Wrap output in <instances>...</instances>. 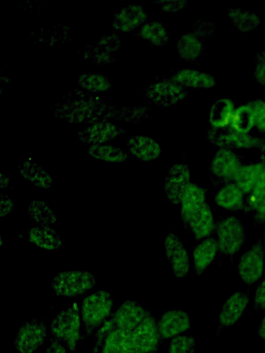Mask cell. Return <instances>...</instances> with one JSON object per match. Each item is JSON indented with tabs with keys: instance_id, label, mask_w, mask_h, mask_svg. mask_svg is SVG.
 Here are the masks:
<instances>
[{
	"instance_id": "obj_1",
	"label": "cell",
	"mask_w": 265,
	"mask_h": 353,
	"mask_svg": "<svg viewBox=\"0 0 265 353\" xmlns=\"http://www.w3.org/2000/svg\"><path fill=\"white\" fill-rule=\"evenodd\" d=\"M148 310L136 301L127 300L111 313L95 333V343L92 353H97L103 341L111 332L125 329L132 330L144 319Z\"/></svg>"
},
{
	"instance_id": "obj_2",
	"label": "cell",
	"mask_w": 265,
	"mask_h": 353,
	"mask_svg": "<svg viewBox=\"0 0 265 353\" xmlns=\"http://www.w3.org/2000/svg\"><path fill=\"white\" fill-rule=\"evenodd\" d=\"M110 106L93 97H79L61 103L56 116L70 123H93L103 120Z\"/></svg>"
},
{
	"instance_id": "obj_3",
	"label": "cell",
	"mask_w": 265,
	"mask_h": 353,
	"mask_svg": "<svg viewBox=\"0 0 265 353\" xmlns=\"http://www.w3.org/2000/svg\"><path fill=\"white\" fill-rule=\"evenodd\" d=\"M112 305V294L105 289L98 290L84 297L81 315L86 336H90L97 327L103 324L110 314Z\"/></svg>"
},
{
	"instance_id": "obj_4",
	"label": "cell",
	"mask_w": 265,
	"mask_h": 353,
	"mask_svg": "<svg viewBox=\"0 0 265 353\" xmlns=\"http://www.w3.org/2000/svg\"><path fill=\"white\" fill-rule=\"evenodd\" d=\"M214 232L218 252L224 256H231L236 254L246 238L243 223L234 216L217 218L215 220Z\"/></svg>"
},
{
	"instance_id": "obj_5",
	"label": "cell",
	"mask_w": 265,
	"mask_h": 353,
	"mask_svg": "<svg viewBox=\"0 0 265 353\" xmlns=\"http://www.w3.org/2000/svg\"><path fill=\"white\" fill-rule=\"evenodd\" d=\"M50 330L52 336L63 342L68 350L76 351L81 339V319L77 303L60 311L52 320Z\"/></svg>"
},
{
	"instance_id": "obj_6",
	"label": "cell",
	"mask_w": 265,
	"mask_h": 353,
	"mask_svg": "<svg viewBox=\"0 0 265 353\" xmlns=\"http://www.w3.org/2000/svg\"><path fill=\"white\" fill-rule=\"evenodd\" d=\"M96 284L95 275L86 270L61 271L50 282L53 292L59 296H77L86 293Z\"/></svg>"
},
{
	"instance_id": "obj_7",
	"label": "cell",
	"mask_w": 265,
	"mask_h": 353,
	"mask_svg": "<svg viewBox=\"0 0 265 353\" xmlns=\"http://www.w3.org/2000/svg\"><path fill=\"white\" fill-rule=\"evenodd\" d=\"M206 138L212 144L219 148L259 150L265 152V137H254L249 134L235 131L229 126L224 128L210 127Z\"/></svg>"
},
{
	"instance_id": "obj_8",
	"label": "cell",
	"mask_w": 265,
	"mask_h": 353,
	"mask_svg": "<svg viewBox=\"0 0 265 353\" xmlns=\"http://www.w3.org/2000/svg\"><path fill=\"white\" fill-rule=\"evenodd\" d=\"M243 158L233 150L219 148L209 166L210 181L214 186L232 183L239 168Z\"/></svg>"
},
{
	"instance_id": "obj_9",
	"label": "cell",
	"mask_w": 265,
	"mask_h": 353,
	"mask_svg": "<svg viewBox=\"0 0 265 353\" xmlns=\"http://www.w3.org/2000/svg\"><path fill=\"white\" fill-rule=\"evenodd\" d=\"M47 324L43 319H32L20 325L14 338V348L19 353H33L44 343Z\"/></svg>"
},
{
	"instance_id": "obj_10",
	"label": "cell",
	"mask_w": 265,
	"mask_h": 353,
	"mask_svg": "<svg viewBox=\"0 0 265 353\" xmlns=\"http://www.w3.org/2000/svg\"><path fill=\"white\" fill-rule=\"evenodd\" d=\"M265 247L259 239L241 256L238 264V273L246 285H251L263 275L264 269Z\"/></svg>"
},
{
	"instance_id": "obj_11",
	"label": "cell",
	"mask_w": 265,
	"mask_h": 353,
	"mask_svg": "<svg viewBox=\"0 0 265 353\" xmlns=\"http://www.w3.org/2000/svg\"><path fill=\"white\" fill-rule=\"evenodd\" d=\"M132 347L141 353H159L161 341L155 318L148 311L141 322L132 330Z\"/></svg>"
},
{
	"instance_id": "obj_12",
	"label": "cell",
	"mask_w": 265,
	"mask_h": 353,
	"mask_svg": "<svg viewBox=\"0 0 265 353\" xmlns=\"http://www.w3.org/2000/svg\"><path fill=\"white\" fill-rule=\"evenodd\" d=\"M145 94L155 104L169 107L184 99L188 95V91L170 78L149 85L145 90Z\"/></svg>"
},
{
	"instance_id": "obj_13",
	"label": "cell",
	"mask_w": 265,
	"mask_h": 353,
	"mask_svg": "<svg viewBox=\"0 0 265 353\" xmlns=\"http://www.w3.org/2000/svg\"><path fill=\"white\" fill-rule=\"evenodd\" d=\"M190 170L185 163H177L172 165L164 179V192L173 204L180 203L181 197L190 183Z\"/></svg>"
},
{
	"instance_id": "obj_14",
	"label": "cell",
	"mask_w": 265,
	"mask_h": 353,
	"mask_svg": "<svg viewBox=\"0 0 265 353\" xmlns=\"http://www.w3.org/2000/svg\"><path fill=\"white\" fill-rule=\"evenodd\" d=\"M163 245L174 275L179 279L184 277L190 270V263L182 242L174 233L169 232L165 236Z\"/></svg>"
},
{
	"instance_id": "obj_15",
	"label": "cell",
	"mask_w": 265,
	"mask_h": 353,
	"mask_svg": "<svg viewBox=\"0 0 265 353\" xmlns=\"http://www.w3.org/2000/svg\"><path fill=\"white\" fill-rule=\"evenodd\" d=\"M124 133L125 130L110 121L103 119L81 129L77 136L81 142L92 145L108 143Z\"/></svg>"
},
{
	"instance_id": "obj_16",
	"label": "cell",
	"mask_w": 265,
	"mask_h": 353,
	"mask_svg": "<svg viewBox=\"0 0 265 353\" xmlns=\"http://www.w3.org/2000/svg\"><path fill=\"white\" fill-rule=\"evenodd\" d=\"M148 14L141 5L128 4L115 13L112 26L116 31L130 33L140 28L148 21Z\"/></svg>"
},
{
	"instance_id": "obj_17",
	"label": "cell",
	"mask_w": 265,
	"mask_h": 353,
	"mask_svg": "<svg viewBox=\"0 0 265 353\" xmlns=\"http://www.w3.org/2000/svg\"><path fill=\"white\" fill-rule=\"evenodd\" d=\"M157 327L162 341L188 330L190 327V319L187 312L181 310H172L163 313Z\"/></svg>"
},
{
	"instance_id": "obj_18",
	"label": "cell",
	"mask_w": 265,
	"mask_h": 353,
	"mask_svg": "<svg viewBox=\"0 0 265 353\" xmlns=\"http://www.w3.org/2000/svg\"><path fill=\"white\" fill-rule=\"evenodd\" d=\"M249 303L247 292L237 291L225 301L219 316V329L230 326L237 321Z\"/></svg>"
},
{
	"instance_id": "obj_19",
	"label": "cell",
	"mask_w": 265,
	"mask_h": 353,
	"mask_svg": "<svg viewBox=\"0 0 265 353\" xmlns=\"http://www.w3.org/2000/svg\"><path fill=\"white\" fill-rule=\"evenodd\" d=\"M127 146L130 154L137 159L148 162L158 159L161 148L153 138L146 135H134L128 142Z\"/></svg>"
},
{
	"instance_id": "obj_20",
	"label": "cell",
	"mask_w": 265,
	"mask_h": 353,
	"mask_svg": "<svg viewBox=\"0 0 265 353\" xmlns=\"http://www.w3.org/2000/svg\"><path fill=\"white\" fill-rule=\"evenodd\" d=\"M206 202L204 190L199 185L190 183L184 192L181 201L180 217L186 230L192 216Z\"/></svg>"
},
{
	"instance_id": "obj_21",
	"label": "cell",
	"mask_w": 265,
	"mask_h": 353,
	"mask_svg": "<svg viewBox=\"0 0 265 353\" xmlns=\"http://www.w3.org/2000/svg\"><path fill=\"white\" fill-rule=\"evenodd\" d=\"M171 79L186 89H209L213 88L216 83V79L212 74L190 68L178 70Z\"/></svg>"
},
{
	"instance_id": "obj_22",
	"label": "cell",
	"mask_w": 265,
	"mask_h": 353,
	"mask_svg": "<svg viewBox=\"0 0 265 353\" xmlns=\"http://www.w3.org/2000/svg\"><path fill=\"white\" fill-rule=\"evenodd\" d=\"M215 220L207 202L190 218L186 230L191 232L195 239H202L210 236L215 229Z\"/></svg>"
},
{
	"instance_id": "obj_23",
	"label": "cell",
	"mask_w": 265,
	"mask_h": 353,
	"mask_svg": "<svg viewBox=\"0 0 265 353\" xmlns=\"http://www.w3.org/2000/svg\"><path fill=\"white\" fill-rule=\"evenodd\" d=\"M28 241L46 251H54L62 246V240L50 225H37L28 232Z\"/></svg>"
},
{
	"instance_id": "obj_24",
	"label": "cell",
	"mask_w": 265,
	"mask_h": 353,
	"mask_svg": "<svg viewBox=\"0 0 265 353\" xmlns=\"http://www.w3.org/2000/svg\"><path fill=\"white\" fill-rule=\"evenodd\" d=\"M264 168L265 155L262 154L258 162L243 165L232 183H235L245 195H248L253 190Z\"/></svg>"
},
{
	"instance_id": "obj_25",
	"label": "cell",
	"mask_w": 265,
	"mask_h": 353,
	"mask_svg": "<svg viewBox=\"0 0 265 353\" xmlns=\"http://www.w3.org/2000/svg\"><path fill=\"white\" fill-rule=\"evenodd\" d=\"M214 199L217 205L228 210H244L245 207V194L234 183L222 185Z\"/></svg>"
},
{
	"instance_id": "obj_26",
	"label": "cell",
	"mask_w": 265,
	"mask_h": 353,
	"mask_svg": "<svg viewBox=\"0 0 265 353\" xmlns=\"http://www.w3.org/2000/svg\"><path fill=\"white\" fill-rule=\"evenodd\" d=\"M218 252L216 239L207 238L194 249L193 252V270L199 276L213 261Z\"/></svg>"
},
{
	"instance_id": "obj_27",
	"label": "cell",
	"mask_w": 265,
	"mask_h": 353,
	"mask_svg": "<svg viewBox=\"0 0 265 353\" xmlns=\"http://www.w3.org/2000/svg\"><path fill=\"white\" fill-rule=\"evenodd\" d=\"M21 175L40 188L49 189L53 185V180L50 174L40 165L31 159H27L19 165Z\"/></svg>"
},
{
	"instance_id": "obj_28",
	"label": "cell",
	"mask_w": 265,
	"mask_h": 353,
	"mask_svg": "<svg viewBox=\"0 0 265 353\" xmlns=\"http://www.w3.org/2000/svg\"><path fill=\"white\" fill-rule=\"evenodd\" d=\"M177 50L179 56L188 62L196 61L205 51L203 41L192 32L182 34L177 42Z\"/></svg>"
},
{
	"instance_id": "obj_29",
	"label": "cell",
	"mask_w": 265,
	"mask_h": 353,
	"mask_svg": "<svg viewBox=\"0 0 265 353\" xmlns=\"http://www.w3.org/2000/svg\"><path fill=\"white\" fill-rule=\"evenodd\" d=\"M235 110V103L230 99L221 98L215 101L210 107L208 115L211 127L229 126Z\"/></svg>"
},
{
	"instance_id": "obj_30",
	"label": "cell",
	"mask_w": 265,
	"mask_h": 353,
	"mask_svg": "<svg viewBox=\"0 0 265 353\" xmlns=\"http://www.w3.org/2000/svg\"><path fill=\"white\" fill-rule=\"evenodd\" d=\"M132 330L120 329L110 332L101 345V353H120L133 348Z\"/></svg>"
},
{
	"instance_id": "obj_31",
	"label": "cell",
	"mask_w": 265,
	"mask_h": 353,
	"mask_svg": "<svg viewBox=\"0 0 265 353\" xmlns=\"http://www.w3.org/2000/svg\"><path fill=\"white\" fill-rule=\"evenodd\" d=\"M120 46L121 40L117 34L103 37L91 51L92 60L98 63H110L114 59L112 53L116 52Z\"/></svg>"
},
{
	"instance_id": "obj_32",
	"label": "cell",
	"mask_w": 265,
	"mask_h": 353,
	"mask_svg": "<svg viewBox=\"0 0 265 353\" xmlns=\"http://www.w3.org/2000/svg\"><path fill=\"white\" fill-rule=\"evenodd\" d=\"M227 14L234 27L242 32H251L261 23L257 14L242 8H230Z\"/></svg>"
},
{
	"instance_id": "obj_33",
	"label": "cell",
	"mask_w": 265,
	"mask_h": 353,
	"mask_svg": "<svg viewBox=\"0 0 265 353\" xmlns=\"http://www.w3.org/2000/svg\"><path fill=\"white\" fill-rule=\"evenodd\" d=\"M137 35L142 40L157 47L164 46L169 39L166 28L157 21H147L139 28Z\"/></svg>"
},
{
	"instance_id": "obj_34",
	"label": "cell",
	"mask_w": 265,
	"mask_h": 353,
	"mask_svg": "<svg viewBox=\"0 0 265 353\" xmlns=\"http://www.w3.org/2000/svg\"><path fill=\"white\" fill-rule=\"evenodd\" d=\"M87 152L93 159L106 162L123 163L128 159V154L124 149L108 143L90 145Z\"/></svg>"
},
{
	"instance_id": "obj_35",
	"label": "cell",
	"mask_w": 265,
	"mask_h": 353,
	"mask_svg": "<svg viewBox=\"0 0 265 353\" xmlns=\"http://www.w3.org/2000/svg\"><path fill=\"white\" fill-rule=\"evenodd\" d=\"M150 109L146 106L109 107L104 120L115 119L126 123H137L148 115Z\"/></svg>"
},
{
	"instance_id": "obj_36",
	"label": "cell",
	"mask_w": 265,
	"mask_h": 353,
	"mask_svg": "<svg viewBox=\"0 0 265 353\" xmlns=\"http://www.w3.org/2000/svg\"><path fill=\"white\" fill-rule=\"evenodd\" d=\"M26 213L38 225H52L57 222V216L53 210L44 201L35 199L30 201Z\"/></svg>"
},
{
	"instance_id": "obj_37",
	"label": "cell",
	"mask_w": 265,
	"mask_h": 353,
	"mask_svg": "<svg viewBox=\"0 0 265 353\" xmlns=\"http://www.w3.org/2000/svg\"><path fill=\"white\" fill-rule=\"evenodd\" d=\"M229 127L244 134H248L255 127L253 110L248 103L235 108Z\"/></svg>"
},
{
	"instance_id": "obj_38",
	"label": "cell",
	"mask_w": 265,
	"mask_h": 353,
	"mask_svg": "<svg viewBox=\"0 0 265 353\" xmlns=\"http://www.w3.org/2000/svg\"><path fill=\"white\" fill-rule=\"evenodd\" d=\"M78 85L84 90L91 93H101L109 90L111 87L110 81L99 73L88 72L79 75Z\"/></svg>"
},
{
	"instance_id": "obj_39",
	"label": "cell",
	"mask_w": 265,
	"mask_h": 353,
	"mask_svg": "<svg viewBox=\"0 0 265 353\" xmlns=\"http://www.w3.org/2000/svg\"><path fill=\"white\" fill-rule=\"evenodd\" d=\"M264 198L265 168L262 172L253 190L246 197L244 211L246 213H253Z\"/></svg>"
},
{
	"instance_id": "obj_40",
	"label": "cell",
	"mask_w": 265,
	"mask_h": 353,
	"mask_svg": "<svg viewBox=\"0 0 265 353\" xmlns=\"http://www.w3.org/2000/svg\"><path fill=\"white\" fill-rule=\"evenodd\" d=\"M195 339L192 336H176L169 345L168 353H194Z\"/></svg>"
},
{
	"instance_id": "obj_41",
	"label": "cell",
	"mask_w": 265,
	"mask_h": 353,
	"mask_svg": "<svg viewBox=\"0 0 265 353\" xmlns=\"http://www.w3.org/2000/svg\"><path fill=\"white\" fill-rule=\"evenodd\" d=\"M192 33L202 41L210 39L217 30L216 24L211 21L199 20L192 25Z\"/></svg>"
},
{
	"instance_id": "obj_42",
	"label": "cell",
	"mask_w": 265,
	"mask_h": 353,
	"mask_svg": "<svg viewBox=\"0 0 265 353\" xmlns=\"http://www.w3.org/2000/svg\"><path fill=\"white\" fill-rule=\"evenodd\" d=\"M254 114L255 127L265 133V100L257 99L248 102Z\"/></svg>"
},
{
	"instance_id": "obj_43",
	"label": "cell",
	"mask_w": 265,
	"mask_h": 353,
	"mask_svg": "<svg viewBox=\"0 0 265 353\" xmlns=\"http://www.w3.org/2000/svg\"><path fill=\"white\" fill-rule=\"evenodd\" d=\"M254 77L265 88V50L259 51L255 55Z\"/></svg>"
},
{
	"instance_id": "obj_44",
	"label": "cell",
	"mask_w": 265,
	"mask_h": 353,
	"mask_svg": "<svg viewBox=\"0 0 265 353\" xmlns=\"http://www.w3.org/2000/svg\"><path fill=\"white\" fill-rule=\"evenodd\" d=\"M253 309L256 312L265 309V279L256 288Z\"/></svg>"
},
{
	"instance_id": "obj_45",
	"label": "cell",
	"mask_w": 265,
	"mask_h": 353,
	"mask_svg": "<svg viewBox=\"0 0 265 353\" xmlns=\"http://www.w3.org/2000/svg\"><path fill=\"white\" fill-rule=\"evenodd\" d=\"M164 12L175 13L184 10L186 5V1H164L158 2Z\"/></svg>"
},
{
	"instance_id": "obj_46",
	"label": "cell",
	"mask_w": 265,
	"mask_h": 353,
	"mask_svg": "<svg viewBox=\"0 0 265 353\" xmlns=\"http://www.w3.org/2000/svg\"><path fill=\"white\" fill-rule=\"evenodd\" d=\"M0 216L4 217L10 214L14 210V203L6 194L1 193Z\"/></svg>"
},
{
	"instance_id": "obj_47",
	"label": "cell",
	"mask_w": 265,
	"mask_h": 353,
	"mask_svg": "<svg viewBox=\"0 0 265 353\" xmlns=\"http://www.w3.org/2000/svg\"><path fill=\"white\" fill-rule=\"evenodd\" d=\"M253 225L255 227L265 223V198L262 200L258 208L253 212Z\"/></svg>"
},
{
	"instance_id": "obj_48",
	"label": "cell",
	"mask_w": 265,
	"mask_h": 353,
	"mask_svg": "<svg viewBox=\"0 0 265 353\" xmlns=\"http://www.w3.org/2000/svg\"><path fill=\"white\" fill-rule=\"evenodd\" d=\"M50 344L46 350V353H68L66 348L55 338L50 337Z\"/></svg>"
},
{
	"instance_id": "obj_49",
	"label": "cell",
	"mask_w": 265,
	"mask_h": 353,
	"mask_svg": "<svg viewBox=\"0 0 265 353\" xmlns=\"http://www.w3.org/2000/svg\"><path fill=\"white\" fill-rule=\"evenodd\" d=\"M10 179L7 176L4 175L3 173H1V178H0V188L1 190L6 188L9 186V184L10 183Z\"/></svg>"
},
{
	"instance_id": "obj_50",
	"label": "cell",
	"mask_w": 265,
	"mask_h": 353,
	"mask_svg": "<svg viewBox=\"0 0 265 353\" xmlns=\"http://www.w3.org/2000/svg\"><path fill=\"white\" fill-rule=\"evenodd\" d=\"M257 332L259 337L265 341V316L259 325Z\"/></svg>"
},
{
	"instance_id": "obj_51",
	"label": "cell",
	"mask_w": 265,
	"mask_h": 353,
	"mask_svg": "<svg viewBox=\"0 0 265 353\" xmlns=\"http://www.w3.org/2000/svg\"><path fill=\"white\" fill-rule=\"evenodd\" d=\"M120 353H141L139 351L134 349V348H131V349H129V350H125L122 352H120Z\"/></svg>"
},
{
	"instance_id": "obj_52",
	"label": "cell",
	"mask_w": 265,
	"mask_h": 353,
	"mask_svg": "<svg viewBox=\"0 0 265 353\" xmlns=\"http://www.w3.org/2000/svg\"><path fill=\"white\" fill-rule=\"evenodd\" d=\"M0 241H1L0 245H1V247H2L3 246V236H1V237H0Z\"/></svg>"
}]
</instances>
